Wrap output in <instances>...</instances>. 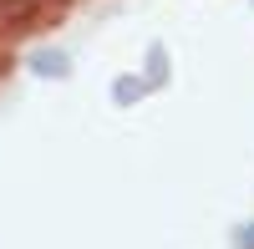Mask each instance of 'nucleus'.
Masks as SVG:
<instances>
[]
</instances>
